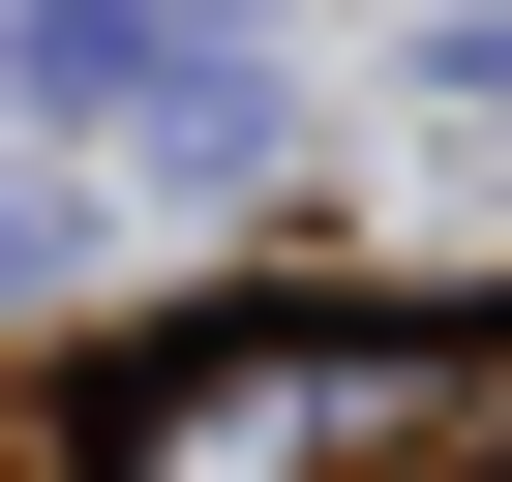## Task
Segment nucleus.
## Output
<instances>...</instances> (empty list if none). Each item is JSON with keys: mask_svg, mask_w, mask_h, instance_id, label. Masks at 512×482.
<instances>
[{"mask_svg": "<svg viewBox=\"0 0 512 482\" xmlns=\"http://www.w3.org/2000/svg\"><path fill=\"white\" fill-rule=\"evenodd\" d=\"M482 422H512V362H362V332H272V362L151 392V452H121V482H392V452H482Z\"/></svg>", "mask_w": 512, "mask_h": 482, "instance_id": "obj_1", "label": "nucleus"}]
</instances>
